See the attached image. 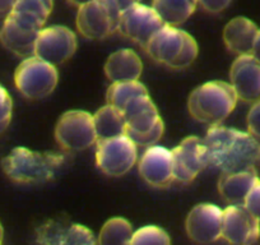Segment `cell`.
I'll return each mask as SVG.
<instances>
[{
  "mask_svg": "<svg viewBox=\"0 0 260 245\" xmlns=\"http://www.w3.org/2000/svg\"><path fill=\"white\" fill-rule=\"evenodd\" d=\"M13 114V101L11 95L0 84V134H3L11 124Z\"/></svg>",
  "mask_w": 260,
  "mask_h": 245,
  "instance_id": "4316f807",
  "label": "cell"
},
{
  "mask_svg": "<svg viewBox=\"0 0 260 245\" xmlns=\"http://www.w3.org/2000/svg\"><path fill=\"white\" fill-rule=\"evenodd\" d=\"M257 27L246 17H235L223 29V41L227 49L237 56L251 55L257 35Z\"/></svg>",
  "mask_w": 260,
  "mask_h": 245,
  "instance_id": "ffe728a7",
  "label": "cell"
},
{
  "mask_svg": "<svg viewBox=\"0 0 260 245\" xmlns=\"http://www.w3.org/2000/svg\"><path fill=\"white\" fill-rule=\"evenodd\" d=\"M14 2H8V3H4V2H0V14L6 13L7 16L9 14V12H11L12 7H13Z\"/></svg>",
  "mask_w": 260,
  "mask_h": 245,
  "instance_id": "1f68e13d",
  "label": "cell"
},
{
  "mask_svg": "<svg viewBox=\"0 0 260 245\" xmlns=\"http://www.w3.org/2000/svg\"><path fill=\"white\" fill-rule=\"evenodd\" d=\"M124 3L114 0H94L79 6L77 29L88 40H104L119 28V19Z\"/></svg>",
  "mask_w": 260,
  "mask_h": 245,
  "instance_id": "52a82bcc",
  "label": "cell"
},
{
  "mask_svg": "<svg viewBox=\"0 0 260 245\" xmlns=\"http://www.w3.org/2000/svg\"><path fill=\"white\" fill-rule=\"evenodd\" d=\"M138 170L144 181L154 188H164L174 181L172 152L162 146H152L142 155Z\"/></svg>",
  "mask_w": 260,
  "mask_h": 245,
  "instance_id": "ac0fdd59",
  "label": "cell"
},
{
  "mask_svg": "<svg viewBox=\"0 0 260 245\" xmlns=\"http://www.w3.org/2000/svg\"><path fill=\"white\" fill-rule=\"evenodd\" d=\"M64 165L62 155L16 147L2 161L7 176L18 184H40L51 180Z\"/></svg>",
  "mask_w": 260,
  "mask_h": 245,
  "instance_id": "3957f363",
  "label": "cell"
},
{
  "mask_svg": "<svg viewBox=\"0 0 260 245\" xmlns=\"http://www.w3.org/2000/svg\"><path fill=\"white\" fill-rule=\"evenodd\" d=\"M144 50L154 62L172 69L187 68L198 56L195 39L179 27L164 26Z\"/></svg>",
  "mask_w": 260,
  "mask_h": 245,
  "instance_id": "5b68a950",
  "label": "cell"
},
{
  "mask_svg": "<svg viewBox=\"0 0 260 245\" xmlns=\"http://www.w3.org/2000/svg\"><path fill=\"white\" fill-rule=\"evenodd\" d=\"M259 180L255 169L222 174L218 181L219 194L230 206H244L247 194Z\"/></svg>",
  "mask_w": 260,
  "mask_h": 245,
  "instance_id": "44dd1931",
  "label": "cell"
},
{
  "mask_svg": "<svg viewBox=\"0 0 260 245\" xmlns=\"http://www.w3.org/2000/svg\"><path fill=\"white\" fill-rule=\"evenodd\" d=\"M203 142L209 164L222 174L254 169L260 160V143L246 132L222 126L211 127Z\"/></svg>",
  "mask_w": 260,
  "mask_h": 245,
  "instance_id": "7a4b0ae2",
  "label": "cell"
},
{
  "mask_svg": "<svg viewBox=\"0 0 260 245\" xmlns=\"http://www.w3.org/2000/svg\"><path fill=\"white\" fill-rule=\"evenodd\" d=\"M59 81L56 67L36 56L23 59L14 73L17 89L29 100H42L51 95Z\"/></svg>",
  "mask_w": 260,
  "mask_h": 245,
  "instance_id": "ba28073f",
  "label": "cell"
},
{
  "mask_svg": "<svg viewBox=\"0 0 260 245\" xmlns=\"http://www.w3.org/2000/svg\"><path fill=\"white\" fill-rule=\"evenodd\" d=\"M203 9H206L209 13H219V12L224 11L227 7L231 4V2L227 0H212V2H201L198 3Z\"/></svg>",
  "mask_w": 260,
  "mask_h": 245,
  "instance_id": "f546056e",
  "label": "cell"
},
{
  "mask_svg": "<svg viewBox=\"0 0 260 245\" xmlns=\"http://www.w3.org/2000/svg\"><path fill=\"white\" fill-rule=\"evenodd\" d=\"M55 139L62 149L79 152L97 143L93 115L83 110H71L60 116L55 128Z\"/></svg>",
  "mask_w": 260,
  "mask_h": 245,
  "instance_id": "9c48e42d",
  "label": "cell"
},
{
  "mask_svg": "<svg viewBox=\"0 0 260 245\" xmlns=\"http://www.w3.org/2000/svg\"><path fill=\"white\" fill-rule=\"evenodd\" d=\"M164 26L152 7L130 2L124 3L117 31L144 49Z\"/></svg>",
  "mask_w": 260,
  "mask_h": 245,
  "instance_id": "30bf717a",
  "label": "cell"
},
{
  "mask_svg": "<svg viewBox=\"0 0 260 245\" xmlns=\"http://www.w3.org/2000/svg\"><path fill=\"white\" fill-rule=\"evenodd\" d=\"M260 236V222L244 206L223 209L222 239L231 245H252Z\"/></svg>",
  "mask_w": 260,
  "mask_h": 245,
  "instance_id": "2e32d148",
  "label": "cell"
},
{
  "mask_svg": "<svg viewBox=\"0 0 260 245\" xmlns=\"http://www.w3.org/2000/svg\"><path fill=\"white\" fill-rule=\"evenodd\" d=\"M174 180L190 182L209 165L206 144L199 137H187L172 149Z\"/></svg>",
  "mask_w": 260,
  "mask_h": 245,
  "instance_id": "4fadbf2b",
  "label": "cell"
},
{
  "mask_svg": "<svg viewBox=\"0 0 260 245\" xmlns=\"http://www.w3.org/2000/svg\"><path fill=\"white\" fill-rule=\"evenodd\" d=\"M247 129L250 136L260 143V101L255 102L247 114Z\"/></svg>",
  "mask_w": 260,
  "mask_h": 245,
  "instance_id": "f1b7e54d",
  "label": "cell"
},
{
  "mask_svg": "<svg viewBox=\"0 0 260 245\" xmlns=\"http://www.w3.org/2000/svg\"><path fill=\"white\" fill-rule=\"evenodd\" d=\"M244 207L249 213H251L260 222V180L255 184L251 192L247 194L244 202Z\"/></svg>",
  "mask_w": 260,
  "mask_h": 245,
  "instance_id": "83f0119b",
  "label": "cell"
},
{
  "mask_svg": "<svg viewBox=\"0 0 260 245\" xmlns=\"http://www.w3.org/2000/svg\"><path fill=\"white\" fill-rule=\"evenodd\" d=\"M77 45L76 34L68 27H45L37 36L34 56L56 67L73 56Z\"/></svg>",
  "mask_w": 260,
  "mask_h": 245,
  "instance_id": "7c38bea8",
  "label": "cell"
},
{
  "mask_svg": "<svg viewBox=\"0 0 260 245\" xmlns=\"http://www.w3.org/2000/svg\"><path fill=\"white\" fill-rule=\"evenodd\" d=\"M133 234V227L127 220L114 217L102 226L97 245H130Z\"/></svg>",
  "mask_w": 260,
  "mask_h": 245,
  "instance_id": "d4e9b609",
  "label": "cell"
},
{
  "mask_svg": "<svg viewBox=\"0 0 260 245\" xmlns=\"http://www.w3.org/2000/svg\"><path fill=\"white\" fill-rule=\"evenodd\" d=\"M125 117V136L137 147L156 146L165 131L164 120L151 97H138L122 111Z\"/></svg>",
  "mask_w": 260,
  "mask_h": 245,
  "instance_id": "8992f818",
  "label": "cell"
},
{
  "mask_svg": "<svg viewBox=\"0 0 260 245\" xmlns=\"http://www.w3.org/2000/svg\"><path fill=\"white\" fill-rule=\"evenodd\" d=\"M130 245H171V239L161 227L147 225L134 231Z\"/></svg>",
  "mask_w": 260,
  "mask_h": 245,
  "instance_id": "484cf974",
  "label": "cell"
},
{
  "mask_svg": "<svg viewBox=\"0 0 260 245\" xmlns=\"http://www.w3.org/2000/svg\"><path fill=\"white\" fill-rule=\"evenodd\" d=\"M52 2L18 0L4 19L0 41L11 52L27 59L35 55L37 36L45 28L52 11Z\"/></svg>",
  "mask_w": 260,
  "mask_h": 245,
  "instance_id": "6da1fadb",
  "label": "cell"
},
{
  "mask_svg": "<svg viewBox=\"0 0 260 245\" xmlns=\"http://www.w3.org/2000/svg\"><path fill=\"white\" fill-rule=\"evenodd\" d=\"M3 236H4V230H3V226H2V224H0V245H2V242H3Z\"/></svg>",
  "mask_w": 260,
  "mask_h": 245,
  "instance_id": "d6a6232c",
  "label": "cell"
},
{
  "mask_svg": "<svg viewBox=\"0 0 260 245\" xmlns=\"http://www.w3.org/2000/svg\"><path fill=\"white\" fill-rule=\"evenodd\" d=\"M143 96H148V91L146 86L139 81L111 83L106 92L107 105L120 110L121 112L130 102Z\"/></svg>",
  "mask_w": 260,
  "mask_h": 245,
  "instance_id": "cb8c5ba5",
  "label": "cell"
},
{
  "mask_svg": "<svg viewBox=\"0 0 260 245\" xmlns=\"http://www.w3.org/2000/svg\"><path fill=\"white\" fill-rule=\"evenodd\" d=\"M104 71L112 83L136 82L141 78L143 63L136 51L130 49H120L107 57Z\"/></svg>",
  "mask_w": 260,
  "mask_h": 245,
  "instance_id": "d6986e66",
  "label": "cell"
},
{
  "mask_svg": "<svg viewBox=\"0 0 260 245\" xmlns=\"http://www.w3.org/2000/svg\"><path fill=\"white\" fill-rule=\"evenodd\" d=\"M230 84L237 100L252 104L260 101V63L252 55L237 56L230 69Z\"/></svg>",
  "mask_w": 260,
  "mask_h": 245,
  "instance_id": "e0dca14e",
  "label": "cell"
},
{
  "mask_svg": "<svg viewBox=\"0 0 260 245\" xmlns=\"http://www.w3.org/2000/svg\"><path fill=\"white\" fill-rule=\"evenodd\" d=\"M251 55L260 63V29H259V31H257L256 39H255L254 46H252Z\"/></svg>",
  "mask_w": 260,
  "mask_h": 245,
  "instance_id": "4dcf8cb0",
  "label": "cell"
},
{
  "mask_svg": "<svg viewBox=\"0 0 260 245\" xmlns=\"http://www.w3.org/2000/svg\"><path fill=\"white\" fill-rule=\"evenodd\" d=\"M198 3L190 0H157L152 8L165 26L177 27L184 23L197 9Z\"/></svg>",
  "mask_w": 260,
  "mask_h": 245,
  "instance_id": "603a6c76",
  "label": "cell"
},
{
  "mask_svg": "<svg viewBox=\"0 0 260 245\" xmlns=\"http://www.w3.org/2000/svg\"><path fill=\"white\" fill-rule=\"evenodd\" d=\"M223 211L212 203L192 207L185 221L187 236L197 244L208 245L222 237Z\"/></svg>",
  "mask_w": 260,
  "mask_h": 245,
  "instance_id": "5bb4252c",
  "label": "cell"
},
{
  "mask_svg": "<svg viewBox=\"0 0 260 245\" xmlns=\"http://www.w3.org/2000/svg\"><path fill=\"white\" fill-rule=\"evenodd\" d=\"M39 245H97L93 232L83 225L50 220L36 230Z\"/></svg>",
  "mask_w": 260,
  "mask_h": 245,
  "instance_id": "9a60e30c",
  "label": "cell"
},
{
  "mask_svg": "<svg viewBox=\"0 0 260 245\" xmlns=\"http://www.w3.org/2000/svg\"><path fill=\"white\" fill-rule=\"evenodd\" d=\"M93 122L97 142L125 136L126 126H125L124 114L110 105H106L94 112Z\"/></svg>",
  "mask_w": 260,
  "mask_h": 245,
  "instance_id": "7402d4cb",
  "label": "cell"
},
{
  "mask_svg": "<svg viewBox=\"0 0 260 245\" xmlns=\"http://www.w3.org/2000/svg\"><path fill=\"white\" fill-rule=\"evenodd\" d=\"M137 148L126 136L99 141L96 146L97 167L107 176H122L137 164Z\"/></svg>",
  "mask_w": 260,
  "mask_h": 245,
  "instance_id": "8fae6325",
  "label": "cell"
},
{
  "mask_svg": "<svg viewBox=\"0 0 260 245\" xmlns=\"http://www.w3.org/2000/svg\"><path fill=\"white\" fill-rule=\"evenodd\" d=\"M237 101L231 84L212 81L197 87L190 94L187 110L197 121L217 127L231 115Z\"/></svg>",
  "mask_w": 260,
  "mask_h": 245,
  "instance_id": "277c9868",
  "label": "cell"
}]
</instances>
